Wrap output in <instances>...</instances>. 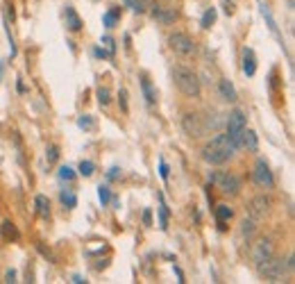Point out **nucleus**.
<instances>
[{"instance_id": "c03bdc74", "label": "nucleus", "mask_w": 295, "mask_h": 284, "mask_svg": "<svg viewBox=\"0 0 295 284\" xmlns=\"http://www.w3.org/2000/svg\"><path fill=\"white\" fill-rule=\"evenodd\" d=\"M293 5H295L293 0H288V9H293Z\"/></svg>"}, {"instance_id": "f03ea898", "label": "nucleus", "mask_w": 295, "mask_h": 284, "mask_svg": "<svg viewBox=\"0 0 295 284\" xmlns=\"http://www.w3.org/2000/svg\"><path fill=\"white\" fill-rule=\"evenodd\" d=\"M173 82H175L177 89L182 91L184 96H189V98H198V96H200V91H202L198 75L193 73L191 68L177 66L175 71H173Z\"/></svg>"}, {"instance_id": "f704fd0d", "label": "nucleus", "mask_w": 295, "mask_h": 284, "mask_svg": "<svg viewBox=\"0 0 295 284\" xmlns=\"http://www.w3.org/2000/svg\"><path fill=\"white\" fill-rule=\"evenodd\" d=\"M168 173H170V168H168V164H166V159L159 157V175H162L163 182L168 179Z\"/></svg>"}, {"instance_id": "ddd939ff", "label": "nucleus", "mask_w": 295, "mask_h": 284, "mask_svg": "<svg viewBox=\"0 0 295 284\" xmlns=\"http://www.w3.org/2000/svg\"><path fill=\"white\" fill-rule=\"evenodd\" d=\"M261 7V14H264V18H266V25H268V30L273 32L275 37H277V41L281 44V48H284V37H281V32H280V28H277V23H275V18H273V14H270V9H268V5H259Z\"/></svg>"}, {"instance_id": "2f4dec72", "label": "nucleus", "mask_w": 295, "mask_h": 284, "mask_svg": "<svg viewBox=\"0 0 295 284\" xmlns=\"http://www.w3.org/2000/svg\"><path fill=\"white\" fill-rule=\"evenodd\" d=\"M45 159H48V164H55L59 159V148L55 146V143H50L48 148H45Z\"/></svg>"}, {"instance_id": "5701e85b", "label": "nucleus", "mask_w": 295, "mask_h": 284, "mask_svg": "<svg viewBox=\"0 0 295 284\" xmlns=\"http://www.w3.org/2000/svg\"><path fill=\"white\" fill-rule=\"evenodd\" d=\"M168 205H166V200H163V194H159V227L162 230H168Z\"/></svg>"}, {"instance_id": "393cba45", "label": "nucleus", "mask_w": 295, "mask_h": 284, "mask_svg": "<svg viewBox=\"0 0 295 284\" xmlns=\"http://www.w3.org/2000/svg\"><path fill=\"white\" fill-rule=\"evenodd\" d=\"M77 127H82L84 132H93V130L98 127V123H96V119H93L91 114H84V116L77 119Z\"/></svg>"}, {"instance_id": "37998d69", "label": "nucleus", "mask_w": 295, "mask_h": 284, "mask_svg": "<svg viewBox=\"0 0 295 284\" xmlns=\"http://www.w3.org/2000/svg\"><path fill=\"white\" fill-rule=\"evenodd\" d=\"M2 71H5V64L0 61V77H2Z\"/></svg>"}, {"instance_id": "6ab92c4d", "label": "nucleus", "mask_w": 295, "mask_h": 284, "mask_svg": "<svg viewBox=\"0 0 295 284\" xmlns=\"http://www.w3.org/2000/svg\"><path fill=\"white\" fill-rule=\"evenodd\" d=\"M141 89H143V98H146L148 105H155L157 103V89L150 84L148 77H141Z\"/></svg>"}, {"instance_id": "c756f323", "label": "nucleus", "mask_w": 295, "mask_h": 284, "mask_svg": "<svg viewBox=\"0 0 295 284\" xmlns=\"http://www.w3.org/2000/svg\"><path fill=\"white\" fill-rule=\"evenodd\" d=\"M98 198H100V202H103V207H104V205L111 200V189L107 187V184H100V187H98Z\"/></svg>"}, {"instance_id": "f8f14e48", "label": "nucleus", "mask_w": 295, "mask_h": 284, "mask_svg": "<svg viewBox=\"0 0 295 284\" xmlns=\"http://www.w3.org/2000/svg\"><path fill=\"white\" fill-rule=\"evenodd\" d=\"M64 21H66V28L71 32H80L82 28H84V23H82L80 14L75 12L73 5H66V7H64Z\"/></svg>"}, {"instance_id": "2eb2a0df", "label": "nucleus", "mask_w": 295, "mask_h": 284, "mask_svg": "<svg viewBox=\"0 0 295 284\" xmlns=\"http://www.w3.org/2000/svg\"><path fill=\"white\" fill-rule=\"evenodd\" d=\"M241 148H248L250 152H257L259 150V139H257V132L254 130H243V136H241Z\"/></svg>"}, {"instance_id": "72a5a7b5", "label": "nucleus", "mask_w": 295, "mask_h": 284, "mask_svg": "<svg viewBox=\"0 0 295 284\" xmlns=\"http://www.w3.org/2000/svg\"><path fill=\"white\" fill-rule=\"evenodd\" d=\"M100 44H103L104 48H107L109 57H114V55H116V41H114L111 37H103V39H100Z\"/></svg>"}, {"instance_id": "a878e982", "label": "nucleus", "mask_w": 295, "mask_h": 284, "mask_svg": "<svg viewBox=\"0 0 295 284\" xmlns=\"http://www.w3.org/2000/svg\"><path fill=\"white\" fill-rule=\"evenodd\" d=\"M232 216H234L232 207H227V205H218V207H216V221H218V223H227Z\"/></svg>"}, {"instance_id": "4be33fe9", "label": "nucleus", "mask_w": 295, "mask_h": 284, "mask_svg": "<svg viewBox=\"0 0 295 284\" xmlns=\"http://www.w3.org/2000/svg\"><path fill=\"white\" fill-rule=\"evenodd\" d=\"M202 119H205V116H202ZM225 125V116H222V114H209V116H206L205 119V127H206V132H209V130H221V127Z\"/></svg>"}, {"instance_id": "bb28decb", "label": "nucleus", "mask_w": 295, "mask_h": 284, "mask_svg": "<svg viewBox=\"0 0 295 284\" xmlns=\"http://www.w3.org/2000/svg\"><path fill=\"white\" fill-rule=\"evenodd\" d=\"M216 16H218L216 7H209V9L205 12V14H202V21H200V25H202L205 30H209V28H211V25L216 23Z\"/></svg>"}, {"instance_id": "20e7f679", "label": "nucleus", "mask_w": 295, "mask_h": 284, "mask_svg": "<svg viewBox=\"0 0 295 284\" xmlns=\"http://www.w3.org/2000/svg\"><path fill=\"white\" fill-rule=\"evenodd\" d=\"M209 184L221 189L225 195H238V191H241V179L227 171H214L209 175Z\"/></svg>"}, {"instance_id": "ea45409f", "label": "nucleus", "mask_w": 295, "mask_h": 284, "mask_svg": "<svg viewBox=\"0 0 295 284\" xmlns=\"http://www.w3.org/2000/svg\"><path fill=\"white\" fill-rule=\"evenodd\" d=\"M93 55H96V57H103V60H107V57H109V53H107L104 48H96V50H93Z\"/></svg>"}, {"instance_id": "473e14b6", "label": "nucleus", "mask_w": 295, "mask_h": 284, "mask_svg": "<svg viewBox=\"0 0 295 284\" xmlns=\"http://www.w3.org/2000/svg\"><path fill=\"white\" fill-rule=\"evenodd\" d=\"M93 171H96V164H93V162H82L80 164V175H84V178H91Z\"/></svg>"}, {"instance_id": "412c9836", "label": "nucleus", "mask_w": 295, "mask_h": 284, "mask_svg": "<svg viewBox=\"0 0 295 284\" xmlns=\"http://www.w3.org/2000/svg\"><path fill=\"white\" fill-rule=\"evenodd\" d=\"M59 200H61V205H64L66 209L77 207V195H75V191H71V189H61V191H59Z\"/></svg>"}, {"instance_id": "aec40b11", "label": "nucleus", "mask_w": 295, "mask_h": 284, "mask_svg": "<svg viewBox=\"0 0 295 284\" xmlns=\"http://www.w3.org/2000/svg\"><path fill=\"white\" fill-rule=\"evenodd\" d=\"M254 234H257V221H254V218H245L243 223H241V237L252 241Z\"/></svg>"}, {"instance_id": "a211bd4d", "label": "nucleus", "mask_w": 295, "mask_h": 284, "mask_svg": "<svg viewBox=\"0 0 295 284\" xmlns=\"http://www.w3.org/2000/svg\"><path fill=\"white\" fill-rule=\"evenodd\" d=\"M34 205H37V214L41 218H50V200H48V195L39 194L34 198Z\"/></svg>"}, {"instance_id": "4468645a", "label": "nucleus", "mask_w": 295, "mask_h": 284, "mask_svg": "<svg viewBox=\"0 0 295 284\" xmlns=\"http://www.w3.org/2000/svg\"><path fill=\"white\" fill-rule=\"evenodd\" d=\"M243 73L248 77L257 73V57H254V50L252 48H243Z\"/></svg>"}, {"instance_id": "f3484780", "label": "nucleus", "mask_w": 295, "mask_h": 284, "mask_svg": "<svg viewBox=\"0 0 295 284\" xmlns=\"http://www.w3.org/2000/svg\"><path fill=\"white\" fill-rule=\"evenodd\" d=\"M0 232H2V237H5L7 241H18L21 239V232H18V227H16L12 221H2Z\"/></svg>"}, {"instance_id": "4c0bfd02", "label": "nucleus", "mask_w": 295, "mask_h": 284, "mask_svg": "<svg viewBox=\"0 0 295 284\" xmlns=\"http://www.w3.org/2000/svg\"><path fill=\"white\" fill-rule=\"evenodd\" d=\"M118 175H120V168H118V166H114V168H109V173H107V178H109V179H116Z\"/></svg>"}, {"instance_id": "0eeeda50", "label": "nucleus", "mask_w": 295, "mask_h": 284, "mask_svg": "<svg viewBox=\"0 0 295 284\" xmlns=\"http://www.w3.org/2000/svg\"><path fill=\"white\" fill-rule=\"evenodd\" d=\"M252 179H254V184L259 189H273L275 178H273V171H270V166H268L266 159H261V157L257 159L254 171H252Z\"/></svg>"}, {"instance_id": "c85d7f7f", "label": "nucleus", "mask_w": 295, "mask_h": 284, "mask_svg": "<svg viewBox=\"0 0 295 284\" xmlns=\"http://www.w3.org/2000/svg\"><path fill=\"white\" fill-rule=\"evenodd\" d=\"M57 175H59V179H61V182H73V179L77 178V173H75L71 166H61Z\"/></svg>"}, {"instance_id": "cd10ccee", "label": "nucleus", "mask_w": 295, "mask_h": 284, "mask_svg": "<svg viewBox=\"0 0 295 284\" xmlns=\"http://www.w3.org/2000/svg\"><path fill=\"white\" fill-rule=\"evenodd\" d=\"M118 18H120V9H111V12H107V14L103 16V23H104V28H116V23H118Z\"/></svg>"}, {"instance_id": "9b49d317", "label": "nucleus", "mask_w": 295, "mask_h": 284, "mask_svg": "<svg viewBox=\"0 0 295 284\" xmlns=\"http://www.w3.org/2000/svg\"><path fill=\"white\" fill-rule=\"evenodd\" d=\"M150 14H152L155 21L162 23V25H170V23H175V18H177V12L166 9V7H159V5H155V2H152V7H150Z\"/></svg>"}, {"instance_id": "7ed1b4c3", "label": "nucleus", "mask_w": 295, "mask_h": 284, "mask_svg": "<svg viewBox=\"0 0 295 284\" xmlns=\"http://www.w3.org/2000/svg\"><path fill=\"white\" fill-rule=\"evenodd\" d=\"M259 273L268 280V282H280V280H284V275L286 273H293V269L288 266V259L284 262V259H280V257H270L268 262H264L261 266H257Z\"/></svg>"}, {"instance_id": "a19ab883", "label": "nucleus", "mask_w": 295, "mask_h": 284, "mask_svg": "<svg viewBox=\"0 0 295 284\" xmlns=\"http://www.w3.org/2000/svg\"><path fill=\"white\" fill-rule=\"evenodd\" d=\"M175 275L179 277V280H177V282H186V280H184V273H182V270L177 269V266H175Z\"/></svg>"}, {"instance_id": "6e6552de", "label": "nucleus", "mask_w": 295, "mask_h": 284, "mask_svg": "<svg viewBox=\"0 0 295 284\" xmlns=\"http://www.w3.org/2000/svg\"><path fill=\"white\" fill-rule=\"evenodd\" d=\"M182 127H184V132L193 139H200V136L206 135V127H205V119L200 116V114H186L184 119H182Z\"/></svg>"}, {"instance_id": "c9c22d12", "label": "nucleus", "mask_w": 295, "mask_h": 284, "mask_svg": "<svg viewBox=\"0 0 295 284\" xmlns=\"http://www.w3.org/2000/svg\"><path fill=\"white\" fill-rule=\"evenodd\" d=\"M118 103H120V107H123V112H127L130 109V105H127V91L120 89V93H118Z\"/></svg>"}, {"instance_id": "e433bc0d", "label": "nucleus", "mask_w": 295, "mask_h": 284, "mask_svg": "<svg viewBox=\"0 0 295 284\" xmlns=\"http://www.w3.org/2000/svg\"><path fill=\"white\" fill-rule=\"evenodd\" d=\"M5 282H9V284L16 282V270L14 269H9L7 273H5Z\"/></svg>"}, {"instance_id": "9d476101", "label": "nucleus", "mask_w": 295, "mask_h": 284, "mask_svg": "<svg viewBox=\"0 0 295 284\" xmlns=\"http://www.w3.org/2000/svg\"><path fill=\"white\" fill-rule=\"evenodd\" d=\"M270 207H273V200H270L268 195H257V198H252L250 205H248V214H250V218L259 221V218H264L266 214L270 211Z\"/></svg>"}, {"instance_id": "7c9ffc66", "label": "nucleus", "mask_w": 295, "mask_h": 284, "mask_svg": "<svg viewBox=\"0 0 295 284\" xmlns=\"http://www.w3.org/2000/svg\"><path fill=\"white\" fill-rule=\"evenodd\" d=\"M98 103H100L103 107H107L111 103V93H109L107 87H100V89H98Z\"/></svg>"}, {"instance_id": "dca6fc26", "label": "nucleus", "mask_w": 295, "mask_h": 284, "mask_svg": "<svg viewBox=\"0 0 295 284\" xmlns=\"http://www.w3.org/2000/svg\"><path fill=\"white\" fill-rule=\"evenodd\" d=\"M218 91H221V96L222 100H227V103H236V89H234V84L229 82V80H221L218 82Z\"/></svg>"}, {"instance_id": "423d86ee", "label": "nucleus", "mask_w": 295, "mask_h": 284, "mask_svg": "<svg viewBox=\"0 0 295 284\" xmlns=\"http://www.w3.org/2000/svg\"><path fill=\"white\" fill-rule=\"evenodd\" d=\"M168 44H170V48H173L177 55H182V57H191V55H195V50H198L195 41H193L189 34H184V32H173L168 37Z\"/></svg>"}, {"instance_id": "1a4fd4ad", "label": "nucleus", "mask_w": 295, "mask_h": 284, "mask_svg": "<svg viewBox=\"0 0 295 284\" xmlns=\"http://www.w3.org/2000/svg\"><path fill=\"white\" fill-rule=\"evenodd\" d=\"M275 254V246L270 239H259L254 246H252V262L254 266H261L264 262H268Z\"/></svg>"}, {"instance_id": "58836bf2", "label": "nucleus", "mask_w": 295, "mask_h": 284, "mask_svg": "<svg viewBox=\"0 0 295 284\" xmlns=\"http://www.w3.org/2000/svg\"><path fill=\"white\" fill-rule=\"evenodd\" d=\"M143 223H146V225H152V211H150V209L143 211Z\"/></svg>"}, {"instance_id": "39448f33", "label": "nucleus", "mask_w": 295, "mask_h": 284, "mask_svg": "<svg viewBox=\"0 0 295 284\" xmlns=\"http://www.w3.org/2000/svg\"><path fill=\"white\" fill-rule=\"evenodd\" d=\"M225 127H227V136L234 141L236 148H241V136L245 130V114L241 109H234L225 116Z\"/></svg>"}, {"instance_id": "79ce46f5", "label": "nucleus", "mask_w": 295, "mask_h": 284, "mask_svg": "<svg viewBox=\"0 0 295 284\" xmlns=\"http://www.w3.org/2000/svg\"><path fill=\"white\" fill-rule=\"evenodd\" d=\"M73 284H82V282H87V280H82V275H73V280H71Z\"/></svg>"}, {"instance_id": "f257e3e1", "label": "nucleus", "mask_w": 295, "mask_h": 284, "mask_svg": "<svg viewBox=\"0 0 295 284\" xmlns=\"http://www.w3.org/2000/svg\"><path fill=\"white\" fill-rule=\"evenodd\" d=\"M236 150L238 148H236L234 141H232L227 135H216L214 139L202 148V159H205L206 164L221 166V164H225V162H229V159L234 157Z\"/></svg>"}, {"instance_id": "b1692460", "label": "nucleus", "mask_w": 295, "mask_h": 284, "mask_svg": "<svg viewBox=\"0 0 295 284\" xmlns=\"http://www.w3.org/2000/svg\"><path fill=\"white\" fill-rule=\"evenodd\" d=\"M123 5L132 9L134 14H143V12H146V5L152 7V0H123Z\"/></svg>"}]
</instances>
